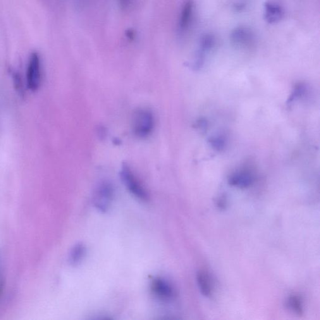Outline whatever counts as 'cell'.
<instances>
[{
  "label": "cell",
  "mask_w": 320,
  "mask_h": 320,
  "mask_svg": "<svg viewBox=\"0 0 320 320\" xmlns=\"http://www.w3.org/2000/svg\"><path fill=\"white\" fill-rule=\"evenodd\" d=\"M4 288V281L3 279H0V298L3 295Z\"/></svg>",
  "instance_id": "obj_20"
},
{
  "label": "cell",
  "mask_w": 320,
  "mask_h": 320,
  "mask_svg": "<svg viewBox=\"0 0 320 320\" xmlns=\"http://www.w3.org/2000/svg\"><path fill=\"white\" fill-rule=\"evenodd\" d=\"M197 127L198 128L202 129V130L203 129L205 130V129L207 127V123L204 119H200V120L197 123Z\"/></svg>",
  "instance_id": "obj_18"
},
{
  "label": "cell",
  "mask_w": 320,
  "mask_h": 320,
  "mask_svg": "<svg viewBox=\"0 0 320 320\" xmlns=\"http://www.w3.org/2000/svg\"><path fill=\"white\" fill-rule=\"evenodd\" d=\"M119 174L121 181L131 194L141 201L147 202L149 200V193L128 164H122Z\"/></svg>",
  "instance_id": "obj_2"
},
{
  "label": "cell",
  "mask_w": 320,
  "mask_h": 320,
  "mask_svg": "<svg viewBox=\"0 0 320 320\" xmlns=\"http://www.w3.org/2000/svg\"><path fill=\"white\" fill-rule=\"evenodd\" d=\"M151 288L153 293L161 300H170L175 295V291L171 284L166 279L160 277L152 279Z\"/></svg>",
  "instance_id": "obj_5"
},
{
  "label": "cell",
  "mask_w": 320,
  "mask_h": 320,
  "mask_svg": "<svg viewBox=\"0 0 320 320\" xmlns=\"http://www.w3.org/2000/svg\"><path fill=\"white\" fill-rule=\"evenodd\" d=\"M287 306L295 314L300 315L303 314V301L300 296L292 295L287 300Z\"/></svg>",
  "instance_id": "obj_12"
},
{
  "label": "cell",
  "mask_w": 320,
  "mask_h": 320,
  "mask_svg": "<svg viewBox=\"0 0 320 320\" xmlns=\"http://www.w3.org/2000/svg\"><path fill=\"white\" fill-rule=\"evenodd\" d=\"M155 124L154 114L149 109H139L133 114V132L138 138L149 137L154 131Z\"/></svg>",
  "instance_id": "obj_1"
},
{
  "label": "cell",
  "mask_w": 320,
  "mask_h": 320,
  "mask_svg": "<svg viewBox=\"0 0 320 320\" xmlns=\"http://www.w3.org/2000/svg\"><path fill=\"white\" fill-rule=\"evenodd\" d=\"M283 16V10L281 6L274 2H267L264 6L265 20L268 23L278 22Z\"/></svg>",
  "instance_id": "obj_8"
},
{
  "label": "cell",
  "mask_w": 320,
  "mask_h": 320,
  "mask_svg": "<svg viewBox=\"0 0 320 320\" xmlns=\"http://www.w3.org/2000/svg\"><path fill=\"white\" fill-rule=\"evenodd\" d=\"M87 253L85 246L83 243H79L71 248L69 253L68 262L71 266L75 267L80 265L84 259Z\"/></svg>",
  "instance_id": "obj_10"
},
{
  "label": "cell",
  "mask_w": 320,
  "mask_h": 320,
  "mask_svg": "<svg viewBox=\"0 0 320 320\" xmlns=\"http://www.w3.org/2000/svg\"><path fill=\"white\" fill-rule=\"evenodd\" d=\"M231 40L236 47H247L254 43L255 36L249 28L240 26L235 28L231 33Z\"/></svg>",
  "instance_id": "obj_6"
},
{
  "label": "cell",
  "mask_w": 320,
  "mask_h": 320,
  "mask_svg": "<svg viewBox=\"0 0 320 320\" xmlns=\"http://www.w3.org/2000/svg\"><path fill=\"white\" fill-rule=\"evenodd\" d=\"M303 90H304V87H302V85H298L297 87H296L294 92H293L292 94H291L290 99H288V104H291V102L294 101L295 99L299 97L301 94H302Z\"/></svg>",
  "instance_id": "obj_16"
},
{
  "label": "cell",
  "mask_w": 320,
  "mask_h": 320,
  "mask_svg": "<svg viewBox=\"0 0 320 320\" xmlns=\"http://www.w3.org/2000/svg\"><path fill=\"white\" fill-rule=\"evenodd\" d=\"M209 143L211 144V146L214 149L216 150H223L224 147V145H225V141L223 138L221 137H214L210 138L209 140Z\"/></svg>",
  "instance_id": "obj_15"
},
{
  "label": "cell",
  "mask_w": 320,
  "mask_h": 320,
  "mask_svg": "<svg viewBox=\"0 0 320 320\" xmlns=\"http://www.w3.org/2000/svg\"><path fill=\"white\" fill-rule=\"evenodd\" d=\"M133 0H119V4L123 9L128 8L132 3Z\"/></svg>",
  "instance_id": "obj_17"
},
{
  "label": "cell",
  "mask_w": 320,
  "mask_h": 320,
  "mask_svg": "<svg viewBox=\"0 0 320 320\" xmlns=\"http://www.w3.org/2000/svg\"><path fill=\"white\" fill-rule=\"evenodd\" d=\"M197 283L202 295L206 297H211L213 288L211 279L209 274L204 271L198 272L197 275Z\"/></svg>",
  "instance_id": "obj_11"
},
{
  "label": "cell",
  "mask_w": 320,
  "mask_h": 320,
  "mask_svg": "<svg viewBox=\"0 0 320 320\" xmlns=\"http://www.w3.org/2000/svg\"><path fill=\"white\" fill-rule=\"evenodd\" d=\"M214 44H215V39H214L213 36L210 34L203 36L200 40L198 51L206 54L213 48Z\"/></svg>",
  "instance_id": "obj_13"
},
{
  "label": "cell",
  "mask_w": 320,
  "mask_h": 320,
  "mask_svg": "<svg viewBox=\"0 0 320 320\" xmlns=\"http://www.w3.org/2000/svg\"><path fill=\"white\" fill-rule=\"evenodd\" d=\"M193 6L192 0H186L183 4L178 24V31L181 34L185 33L190 27L193 17Z\"/></svg>",
  "instance_id": "obj_7"
},
{
  "label": "cell",
  "mask_w": 320,
  "mask_h": 320,
  "mask_svg": "<svg viewBox=\"0 0 320 320\" xmlns=\"http://www.w3.org/2000/svg\"><path fill=\"white\" fill-rule=\"evenodd\" d=\"M114 197L113 185L108 181H103L97 186L93 196V205L99 211L107 212L111 207Z\"/></svg>",
  "instance_id": "obj_4"
},
{
  "label": "cell",
  "mask_w": 320,
  "mask_h": 320,
  "mask_svg": "<svg viewBox=\"0 0 320 320\" xmlns=\"http://www.w3.org/2000/svg\"><path fill=\"white\" fill-rule=\"evenodd\" d=\"M225 200H224L223 198L219 199L218 202H217V206H218L219 209H224V207H225Z\"/></svg>",
  "instance_id": "obj_19"
},
{
  "label": "cell",
  "mask_w": 320,
  "mask_h": 320,
  "mask_svg": "<svg viewBox=\"0 0 320 320\" xmlns=\"http://www.w3.org/2000/svg\"><path fill=\"white\" fill-rule=\"evenodd\" d=\"M253 182V178L248 172L240 171L234 173L229 178L228 183L230 185L240 188L249 187Z\"/></svg>",
  "instance_id": "obj_9"
},
{
  "label": "cell",
  "mask_w": 320,
  "mask_h": 320,
  "mask_svg": "<svg viewBox=\"0 0 320 320\" xmlns=\"http://www.w3.org/2000/svg\"><path fill=\"white\" fill-rule=\"evenodd\" d=\"M41 59L37 53H33L30 56L26 70V87L32 92H37L41 87Z\"/></svg>",
  "instance_id": "obj_3"
},
{
  "label": "cell",
  "mask_w": 320,
  "mask_h": 320,
  "mask_svg": "<svg viewBox=\"0 0 320 320\" xmlns=\"http://www.w3.org/2000/svg\"><path fill=\"white\" fill-rule=\"evenodd\" d=\"M11 75L12 81H13L14 88L18 93L19 96L21 98H25V86H24L23 81L20 73L16 71H11Z\"/></svg>",
  "instance_id": "obj_14"
}]
</instances>
